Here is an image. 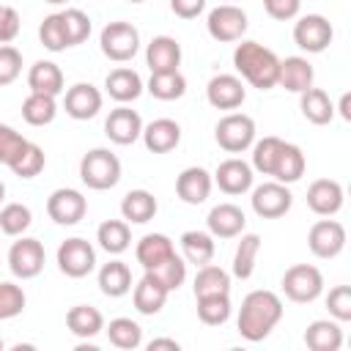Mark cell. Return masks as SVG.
Instances as JSON below:
<instances>
[{"instance_id":"16","label":"cell","mask_w":351,"mask_h":351,"mask_svg":"<svg viewBox=\"0 0 351 351\" xmlns=\"http://www.w3.org/2000/svg\"><path fill=\"white\" fill-rule=\"evenodd\" d=\"M63 107L74 121H90L101 110V93L90 82H74L63 96Z\"/></svg>"},{"instance_id":"1","label":"cell","mask_w":351,"mask_h":351,"mask_svg":"<svg viewBox=\"0 0 351 351\" xmlns=\"http://www.w3.org/2000/svg\"><path fill=\"white\" fill-rule=\"evenodd\" d=\"M282 318V299L274 291H250L239 310V335L250 343H261Z\"/></svg>"},{"instance_id":"59","label":"cell","mask_w":351,"mask_h":351,"mask_svg":"<svg viewBox=\"0 0 351 351\" xmlns=\"http://www.w3.org/2000/svg\"><path fill=\"white\" fill-rule=\"evenodd\" d=\"M129 3H145V0H129Z\"/></svg>"},{"instance_id":"58","label":"cell","mask_w":351,"mask_h":351,"mask_svg":"<svg viewBox=\"0 0 351 351\" xmlns=\"http://www.w3.org/2000/svg\"><path fill=\"white\" fill-rule=\"evenodd\" d=\"M44 3H52V5H60V3H69V0H44Z\"/></svg>"},{"instance_id":"54","label":"cell","mask_w":351,"mask_h":351,"mask_svg":"<svg viewBox=\"0 0 351 351\" xmlns=\"http://www.w3.org/2000/svg\"><path fill=\"white\" fill-rule=\"evenodd\" d=\"M206 0H170V11L181 19H195L197 14H203Z\"/></svg>"},{"instance_id":"43","label":"cell","mask_w":351,"mask_h":351,"mask_svg":"<svg viewBox=\"0 0 351 351\" xmlns=\"http://www.w3.org/2000/svg\"><path fill=\"white\" fill-rule=\"evenodd\" d=\"M145 271H151L167 291H178L184 285V280H186V261L173 252L170 258H165L162 263H156L154 269H145Z\"/></svg>"},{"instance_id":"19","label":"cell","mask_w":351,"mask_h":351,"mask_svg":"<svg viewBox=\"0 0 351 351\" xmlns=\"http://www.w3.org/2000/svg\"><path fill=\"white\" fill-rule=\"evenodd\" d=\"M211 184L214 178L208 176V170L203 167H184L176 178V195L186 203V206H200L208 195H211Z\"/></svg>"},{"instance_id":"2","label":"cell","mask_w":351,"mask_h":351,"mask_svg":"<svg viewBox=\"0 0 351 351\" xmlns=\"http://www.w3.org/2000/svg\"><path fill=\"white\" fill-rule=\"evenodd\" d=\"M233 66L236 71L258 90H269L277 85V74H280V58L258 44V41H241L233 49Z\"/></svg>"},{"instance_id":"36","label":"cell","mask_w":351,"mask_h":351,"mask_svg":"<svg viewBox=\"0 0 351 351\" xmlns=\"http://www.w3.org/2000/svg\"><path fill=\"white\" fill-rule=\"evenodd\" d=\"M96 241L104 252L110 255H121L129 250V241H132V233H129V222L126 219H107L99 225L96 230Z\"/></svg>"},{"instance_id":"8","label":"cell","mask_w":351,"mask_h":351,"mask_svg":"<svg viewBox=\"0 0 351 351\" xmlns=\"http://www.w3.org/2000/svg\"><path fill=\"white\" fill-rule=\"evenodd\" d=\"M96 266V250L90 241L74 236V239H66L60 247H58V269L71 277V280H80V277H88Z\"/></svg>"},{"instance_id":"22","label":"cell","mask_w":351,"mask_h":351,"mask_svg":"<svg viewBox=\"0 0 351 351\" xmlns=\"http://www.w3.org/2000/svg\"><path fill=\"white\" fill-rule=\"evenodd\" d=\"M313 80H315V71H313V63L307 58L291 55V58L280 60V74H277L280 88H285L291 93H302V90L313 88Z\"/></svg>"},{"instance_id":"28","label":"cell","mask_w":351,"mask_h":351,"mask_svg":"<svg viewBox=\"0 0 351 351\" xmlns=\"http://www.w3.org/2000/svg\"><path fill=\"white\" fill-rule=\"evenodd\" d=\"M304 167H307V159H304L302 148L282 140V148H280V154H277L271 178L280 181V184H296V181L304 176Z\"/></svg>"},{"instance_id":"49","label":"cell","mask_w":351,"mask_h":351,"mask_svg":"<svg viewBox=\"0 0 351 351\" xmlns=\"http://www.w3.org/2000/svg\"><path fill=\"white\" fill-rule=\"evenodd\" d=\"M22 74V52L11 44H0V88L11 85Z\"/></svg>"},{"instance_id":"18","label":"cell","mask_w":351,"mask_h":351,"mask_svg":"<svg viewBox=\"0 0 351 351\" xmlns=\"http://www.w3.org/2000/svg\"><path fill=\"white\" fill-rule=\"evenodd\" d=\"M214 181L225 195H244L252 186V165H247L239 156H230V159L219 162Z\"/></svg>"},{"instance_id":"17","label":"cell","mask_w":351,"mask_h":351,"mask_svg":"<svg viewBox=\"0 0 351 351\" xmlns=\"http://www.w3.org/2000/svg\"><path fill=\"white\" fill-rule=\"evenodd\" d=\"M343 200H346L343 186L335 178H318L307 189V206L318 217H335L343 208Z\"/></svg>"},{"instance_id":"31","label":"cell","mask_w":351,"mask_h":351,"mask_svg":"<svg viewBox=\"0 0 351 351\" xmlns=\"http://www.w3.org/2000/svg\"><path fill=\"white\" fill-rule=\"evenodd\" d=\"M173 252H176V247H173L170 236H165V233H145L134 247V258L143 269H154L156 263H162Z\"/></svg>"},{"instance_id":"42","label":"cell","mask_w":351,"mask_h":351,"mask_svg":"<svg viewBox=\"0 0 351 351\" xmlns=\"http://www.w3.org/2000/svg\"><path fill=\"white\" fill-rule=\"evenodd\" d=\"M107 337L115 348H123V351H132L143 343V329L137 321L132 318H112L110 326H107Z\"/></svg>"},{"instance_id":"52","label":"cell","mask_w":351,"mask_h":351,"mask_svg":"<svg viewBox=\"0 0 351 351\" xmlns=\"http://www.w3.org/2000/svg\"><path fill=\"white\" fill-rule=\"evenodd\" d=\"M19 14L11 5H0V44H11L19 36Z\"/></svg>"},{"instance_id":"44","label":"cell","mask_w":351,"mask_h":351,"mask_svg":"<svg viewBox=\"0 0 351 351\" xmlns=\"http://www.w3.org/2000/svg\"><path fill=\"white\" fill-rule=\"evenodd\" d=\"M33 222V214L22 203H5L0 208V230L5 236H22Z\"/></svg>"},{"instance_id":"4","label":"cell","mask_w":351,"mask_h":351,"mask_svg":"<svg viewBox=\"0 0 351 351\" xmlns=\"http://www.w3.org/2000/svg\"><path fill=\"white\" fill-rule=\"evenodd\" d=\"M99 47H101L104 58H110L115 63H126L140 49V30L123 19L110 22V25H104V30L99 36Z\"/></svg>"},{"instance_id":"47","label":"cell","mask_w":351,"mask_h":351,"mask_svg":"<svg viewBox=\"0 0 351 351\" xmlns=\"http://www.w3.org/2000/svg\"><path fill=\"white\" fill-rule=\"evenodd\" d=\"M63 16V27H66V38H69V47L74 44H82L88 36H90V16L80 8H66L60 11Z\"/></svg>"},{"instance_id":"14","label":"cell","mask_w":351,"mask_h":351,"mask_svg":"<svg viewBox=\"0 0 351 351\" xmlns=\"http://www.w3.org/2000/svg\"><path fill=\"white\" fill-rule=\"evenodd\" d=\"M104 134L115 145H132L143 134V118H140V112L132 110V107H126V104L110 110V115L104 121Z\"/></svg>"},{"instance_id":"57","label":"cell","mask_w":351,"mask_h":351,"mask_svg":"<svg viewBox=\"0 0 351 351\" xmlns=\"http://www.w3.org/2000/svg\"><path fill=\"white\" fill-rule=\"evenodd\" d=\"M3 200H5V184L0 181V203H3Z\"/></svg>"},{"instance_id":"9","label":"cell","mask_w":351,"mask_h":351,"mask_svg":"<svg viewBox=\"0 0 351 351\" xmlns=\"http://www.w3.org/2000/svg\"><path fill=\"white\" fill-rule=\"evenodd\" d=\"M44 247L38 239H30V236H22L19 241L11 244L8 250V269L14 277L19 280H33L41 274L44 269Z\"/></svg>"},{"instance_id":"53","label":"cell","mask_w":351,"mask_h":351,"mask_svg":"<svg viewBox=\"0 0 351 351\" xmlns=\"http://www.w3.org/2000/svg\"><path fill=\"white\" fill-rule=\"evenodd\" d=\"M263 8H266V14H269L271 19L288 22V19H293V16L299 14L302 0H263Z\"/></svg>"},{"instance_id":"51","label":"cell","mask_w":351,"mask_h":351,"mask_svg":"<svg viewBox=\"0 0 351 351\" xmlns=\"http://www.w3.org/2000/svg\"><path fill=\"white\" fill-rule=\"evenodd\" d=\"M25 143H27V137H22L14 126L0 123V162H3V165H11L14 156L25 148Z\"/></svg>"},{"instance_id":"26","label":"cell","mask_w":351,"mask_h":351,"mask_svg":"<svg viewBox=\"0 0 351 351\" xmlns=\"http://www.w3.org/2000/svg\"><path fill=\"white\" fill-rule=\"evenodd\" d=\"M304 346L310 351H337L343 346V329L340 321L318 318L304 329Z\"/></svg>"},{"instance_id":"10","label":"cell","mask_w":351,"mask_h":351,"mask_svg":"<svg viewBox=\"0 0 351 351\" xmlns=\"http://www.w3.org/2000/svg\"><path fill=\"white\" fill-rule=\"evenodd\" d=\"M332 38H335V30H332L329 19L321 14H304L293 25V41L304 52H313V55L324 52L332 44Z\"/></svg>"},{"instance_id":"30","label":"cell","mask_w":351,"mask_h":351,"mask_svg":"<svg viewBox=\"0 0 351 351\" xmlns=\"http://www.w3.org/2000/svg\"><path fill=\"white\" fill-rule=\"evenodd\" d=\"M156 197L148 192V189H132L123 195L121 200V214L126 222H134V225H143V222H151L156 217Z\"/></svg>"},{"instance_id":"48","label":"cell","mask_w":351,"mask_h":351,"mask_svg":"<svg viewBox=\"0 0 351 351\" xmlns=\"http://www.w3.org/2000/svg\"><path fill=\"white\" fill-rule=\"evenodd\" d=\"M25 291L14 282H0V321H8L25 310Z\"/></svg>"},{"instance_id":"50","label":"cell","mask_w":351,"mask_h":351,"mask_svg":"<svg viewBox=\"0 0 351 351\" xmlns=\"http://www.w3.org/2000/svg\"><path fill=\"white\" fill-rule=\"evenodd\" d=\"M326 310L335 321H351V288L348 285H335L326 296Z\"/></svg>"},{"instance_id":"40","label":"cell","mask_w":351,"mask_h":351,"mask_svg":"<svg viewBox=\"0 0 351 351\" xmlns=\"http://www.w3.org/2000/svg\"><path fill=\"white\" fill-rule=\"evenodd\" d=\"M44 165H47L44 148L27 140V143H25V148L14 156V162H11L8 167H11V173H14V176H19V178H36V176L44 170Z\"/></svg>"},{"instance_id":"20","label":"cell","mask_w":351,"mask_h":351,"mask_svg":"<svg viewBox=\"0 0 351 351\" xmlns=\"http://www.w3.org/2000/svg\"><path fill=\"white\" fill-rule=\"evenodd\" d=\"M206 225H208V233L217 239H236V236H241L247 217L236 203H219L208 211Z\"/></svg>"},{"instance_id":"25","label":"cell","mask_w":351,"mask_h":351,"mask_svg":"<svg viewBox=\"0 0 351 351\" xmlns=\"http://www.w3.org/2000/svg\"><path fill=\"white\" fill-rule=\"evenodd\" d=\"M104 88H107L110 99H115L118 104H129V101H134L143 93V80H140V74L134 69L118 66V69H112L107 74Z\"/></svg>"},{"instance_id":"5","label":"cell","mask_w":351,"mask_h":351,"mask_svg":"<svg viewBox=\"0 0 351 351\" xmlns=\"http://www.w3.org/2000/svg\"><path fill=\"white\" fill-rule=\"evenodd\" d=\"M321 291H324V274L313 263H296V266L285 269V274H282V293L291 302H299V304L315 302L321 296Z\"/></svg>"},{"instance_id":"32","label":"cell","mask_w":351,"mask_h":351,"mask_svg":"<svg viewBox=\"0 0 351 351\" xmlns=\"http://www.w3.org/2000/svg\"><path fill=\"white\" fill-rule=\"evenodd\" d=\"M99 291L110 299H121L132 291V271L123 261H110L99 269Z\"/></svg>"},{"instance_id":"27","label":"cell","mask_w":351,"mask_h":351,"mask_svg":"<svg viewBox=\"0 0 351 351\" xmlns=\"http://www.w3.org/2000/svg\"><path fill=\"white\" fill-rule=\"evenodd\" d=\"M27 88L30 93H49L60 96L63 93V71L52 60H36L27 71Z\"/></svg>"},{"instance_id":"60","label":"cell","mask_w":351,"mask_h":351,"mask_svg":"<svg viewBox=\"0 0 351 351\" xmlns=\"http://www.w3.org/2000/svg\"><path fill=\"white\" fill-rule=\"evenodd\" d=\"M0 351H3V337H0Z\"/></svg>"},{"instance_id":"34","label":"cell","mask_w":351,"mask_h":351,"mask_svg":"<svg viewBox=\"0 0 351 351\" xmlns=\"http://www.w3.org/2000/svg\"><path fill=\"white\" fill-rule=\"evenodd\" d=\"M58 115V96L49 93H27L22 101V118L30 126H47Z\"/></svg>"},{"instance_id":"55","label":"cell","mask_w":351,"mask_h":351,"mask_svg":"<svg viewBox=\"0 0 351 351\" xmlns=\"http://www.w3.org/2000/svg\"><path fill=\"white\" fill-rule=\"evenodd\" d=\"M162 348H167V351H178L181 346H178V340H170V337H156V340L148 343V351H162Z\"/></svg>"},{"instance_id":"3","label":"cell","mask_w":351,"mask_h":351,"mask_svg":"<svg viewBox=\"0 0 351 351\" xmlns=\"http://www.w3.org/2000/svg\"><path fill=\"white\" fill-rule=\"evenodd\" d=\"M80 178L88 189H112L121 181V159L107 148H93L80 159Z\"/></svg>"},{"instance_id":"41","label":"cell","mask_w":351,"mask_h":351,"mask_svg":"<svg viewBox=\"0 0 351 351\" xmlns=\"http://www.w3.org/2000/svg\"><path fill=\"white\" fill-rule=\"evenodd\" d=\"M197 318L206 326H222L230 318V293L197 296Z\"/></svg>"},{"instance_id":"39","label":"cell","mask_w":351,"mask_h":351,"mask_svg":"<svg viewBox=\"0 0 351 351\" xmlns=\"http://www.w3.org/2000/svg\"><path fill=\"white\" fill-rule=\"evenodd\" d=\"M261 252V236L258 233H244L239 239L236 255H233V277L239 280H250L255 271V261Z\"/></svg>"},{"instance_id":"24","label":"cell","mask_w":351,"mask_h":351,"mask_svg":"<svg viewBox=\"0 0 351 351\" xmlns=\"http://www.w3.org/2000/svg\"><path fill=\"white\" fill-rule=\"evenodd\" d=\"M167 296H170V291H167L151 271H145L143 280L134 285L132 302H134V310H137V313H143V315H156V313L165 307Z\"/></svg>"},{"instance_id":"56","label":"cell","mask_w":351,"mask_h":351,"mask_svg":"<svg viewBox=\"0 0 351 351\" xmlns=\"http://www.w3.org/2000/svg\"><path fill=\"white\" fill-rule=\"evenodd\" d=\"M340 115H343V121H351V93H343L340 96Z\"/></svg>"},{"instance_id":"38","label":"cell","mask_w":351,"mask_h":351,"mask_svg":"<svg viewBox=\"0 0 351 351\" xmlns=\"http://www.w3.org/2000/svg\"><path fill=\"white\" fill-rule=\"evenodd\" d=\"M214 293H230V274L214 263H203L195 274V299Z\"/></svg>"},{"instance_id":"29","label":"cell","mask_w":351,"mask_h":351,"mask_svg":"<svg viewBox=\"0 0 351 351\" xmlns=\"http://www.w3.org/2000/svg\"><path fill=\"white\" fill-rule=\"evenodd\" d=\"M299 110H302V115H304L310 123H315V126H326V123L335 118V104H332L329 93L321 90V88H307V90H302V93H299Z\"/></svg>"},{"instance_id":"15","label":"cell","mask_w":351,"mask_h":351,"mask_svg":"<svg viewBox=\"0 0 351 351\" xmlns=\"http://www.w3.org/2000/svg\"><path fill=\"white\" fill-rule=\"evenodd\" d=\"M206 99L217 110H236V107L244 104L247 90H244V82L236 74H217L206 85Z\"/></svg>"},{"instance_id":"12","label":"cell","mask_w":351,"mask_h":351,"mask_svg":"<svg viewBox=\"0 0 351 351\" xmlns=\"http://www.w3.org/2000/svg\"><path fill=\"white\" fill-rule=\"evenodd\" d=\"M88 211V200L80 189L60 186L47 197V214L58 225H77Z\"/></svg>"},{"instance_id":"6","label":"cell","mask_w":351,"mask_h":351,"mask_svg":"<svg viewBox=\"0 0 351 351\" xmlns=\"http://www.w3.org/2000/svg\"><path fill=\"white\" fill-rule=\"evenodd\" d=\"M214 137L222 151L228 154H241L255 143V121L244 112H228L225 118L217 121Z\"/></svg>"},{"instance_id":"7","label":"cell","mask_w":351,"mask_h":351,"mask_svg":"<svg viewBox=\"0 0 351 351\" xmlns=\"http://www.w3.org/2000/svg\"><path fill=\"white\" fill-rule=\"evenodd\" d=\"M206 30L214 41H241V36L247 33V14L244 8L233 5V3H219L217 8L208 11L206 19Z\"/></svg>"},{"instance_id":"13","label":"cell","mask_w":351,"mask_h":351,"mask_svg":"<svg viewBox=\"0 0 351 351\" xmlns=\"http://www.w3.org/2000/svg\"><path fill=\"white\" fill-rule=\"evenodd\" d=\"M307 247L315 258H337L346 247V228L337 219H318L307 233Z\"/></svg>"},{"instance_id":"61","label":"cell","mask_w":351,"mask_h":351,"mask_svg":"<svg viewBox=\"0 0 351 351\" xmlns=\"http://www.w3.org/2000/svg\"><path fill=\"white\" fill-rule=\"evenodd\" d=\"M222 3H230V0H222Z\"/></svg>"},{"instance_id":"37","label":"cell","mask_w":351,"mask_h":351,"mask_svg":"<svg viewBox=\"0 0 351 351\" xmlns=\"http://www.w3.org/2000/svg\"><path fill=\"white\" fill-rule=\"evenodd\" d=\"M145 88L159 101H176L186 93V77L181 71H159V74H151Z\"/></svg>"},{"instance_id":"11","label":"cell","mask_w":351,"mask_h":351,"mask_svg":"<svg viewBox=\"0 0 351 351\" xmlns=\"http://www.w3.org/2000/svg\"><path fill=\"white\" fill-rule=\"evenodd\" d=\"M252 211L263 219H277L282 214L291 211V203H293V195L288 189V184H280V181H266L261 186L252 189Z\"/></svg>"},{"instance_id":"23","label":"cell","mask_w":351,"mask_h":351,"mask_svg":"<svg viewBox=\"0 0 351 351\" xmlns=\"http://www.w3.org/2000/svg\"><path fill=\"white\" fill-rule=\"evenodd\" d=\"M143 143L151 154H167L181 143V126L173 118H156L143 126Z\"/></svg>"},{"instance_id":"35","label":"cell","mask_w":351,"mask_h":351,"mask_svg":"<svg viewBox=\"0 0 351 351\" xmlns=\"http://www.w3.org/2000/svg\"><path fill=\"white\" fill-rule=\"evenodd\" d=\"M214 236L206 233V230H186L181 233V252H184V261L186 263H195V266H203V263H211L214 258Z\"/></svg>"},{"instance_id":"46","label":"cell","mask_w":351,"mask_h":351,"mask_svg":"<svg viewBox=\"0 0 351 351\" xmlns=\"http://www.w3.org/2000/svg\"><path fill=\"white\" fill-rule=\"evenodd\" d=\"M280 148H282V140L280 137H271V134L263 137V140H258V143H252V170H258L263 176H271Z\"/></svg>"},{"instance_id":"21","label":"cell","mask_w":351,"mask_h":351,"mask_svg":"<svg viewBox=\"0 0 351 351\" xmlns=\"http://www.w3.org/2000/svg\"><path fill=\"white\" fill-rule=\"evenodd\" d=\"M145 63L151 74L159 71H178L181 66V44L173 36H154L145 49Z\"/></svg>"},{"instance_id":"33","label":"cell","mask_w":351,"mask_h":351,"mask_svg":"<svg viewBox=\"0 0 351 351\" xmlns=\"http://www.w3.org/2000/svg\"><path fill=\"white\" fill-rule=\"evenodd\" d=\"M66 326L74 337H96L104 329V315L90 304H74L66 313Z\"/></svg>"},{"instance_id":"45","label":"cell","mask_w":351,"mask_h":351,"mask_svg":"<svg viewBox=\"0 0 351 351\" xmlns=\"http://www.w3.org/2000/svg\"><path fill=\"white\" fill-rule=\"evenodd\" d=\"M38 38L44 44V49L49 52H63L69 47V38H66V27H63V16L60 14H49L41 19V27H38Z\"/></svg>"}]
</instances>
